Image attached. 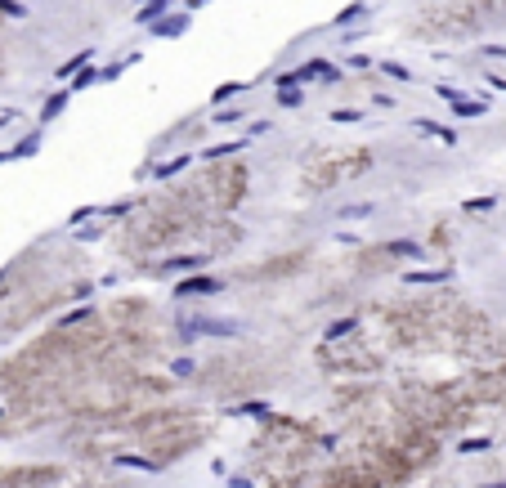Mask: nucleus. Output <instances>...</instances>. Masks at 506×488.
<instances>
[{
	"label": "nucleus",
	"instance_id": "obj_5",
	"mask_svg": "<svg viewBox=\"0 0 506 488\" xmlns=\"http://www.w3.org/2000/svg\"><path fill=\"white\" fill-rule=\"evenodd\" d=\"M506 27V0H412L403 36L408 41H471Z\"/></svg>",
	"mask_w": 506,
	"mask_h": 488
},
{
	"label": "nucleus",
	"instance_id": "obj_3",
	"mask_svg": "<svg viewBox=\"0 0 506 488\" xmlns=\"http://www.w3.org/2000/svg\"><path fill=\"white\" fill-rule=\"evenodd\" d=\"M94 287L90 260L81 247L68 242H41V247L23 251L5 274H0V340L27 332L58 304L81 300Z\"/></svg>",
	"mask_w": 506,
	"mask_h": 488
},
{
	"label": "nucleus",
	"instance_id": "obj_7",
	"mask_svg": "<svg viewBox=\"0 0 506 488\" xmlns=\"http://www.w3.org/2000/svg\"><path fill=\"white\" fill-rule=\"evenodd\" d=\"M5 18H9V0H0V32H5ZM0 72H5V45H0Z\"/></svg>",
	"mask_w": 506,
	"mask_h": 488
},
{
	"label": "nucleus",
	"instance_id": "obj_6",
	"mask_svg": "<svg viewBox=\"0 0 506 488\" xmlns=\"http://www.w3.org/2000/svg\"><path fill=\"white\" fill-rule=\"evenodd\" d=\"M367 166H372V153H367V148L318 153V157H310V162H305L301 184H305V193H331V188L350 184V179H359Z\"/></svg>",
	"mask_w": 506,
	"mask_h": 488
},
{
	"label": "nucleus",
	"instance_id": "obj_4",
	"mask_svg": "<svg viewBox=\"0 0 506 488\" xmlns=\"http://www.w3.org/2000/svg\"><path fill=\"white\" fill-rule=\"evenodd\" d=\"M390 345L408 354H479L498 345V332L479 309L462 304L453 291H435L422 300H403L381 309Z\"/></svg>",
	"mask_w": 506,
	"mask_h": 488
},
{
	"label": "nucleus",
	"instance_id": "obj_2",
	"mask_svg": "<svg viewBox=\"0 0 506 488\" xmlns=\"http://www.w3.org/2000/svg\"><path fill=\"white\" fill-rule=\"evenodd\" d=\"M251 170L242 157L211 162L193 175L162 184L130 206L121 219L113 247L130 264H157V260H179L197 264L202 255H220L224 247L238 242L233 211L246 202Z\"/></svg>",
	"mask_w": 506,
	"mask_h": 488
},
{
	"label": "nucleus",
	"instance_id": "obj_1",
	"mask_svg": "<svg viewBox=\"0 0 506 488\" xmlns=\"http://www.w3.org/2000/svg\"><path fill=\"white\" fill-rule=\"evenodd\" d=\"M162 354V319L148 300H113L27 340L0 368L5 430L72 417L121 421L166 404L170 381L153 372Z\"/></svg>",
	"mask_w": 506,
	"mask_h": 488
}]
</instances>
